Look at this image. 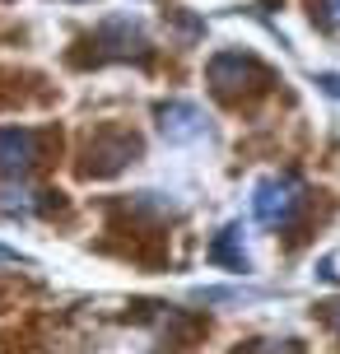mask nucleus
<instances>
[{"label":"nucleus","mask_w":340,"mask_h":354,"mask_svg":"<svg viewBox=\"0 0 340 354\" xmlns=\"http://www.w3.org/2000/svg\"><path fill=\"white\" fill-rule=\"evenodd\" d=\"M238 238H243V229H238V224H229V229L219 233V243L210 248V261L229 266V270H247V252L238 248Z\"/></svg>","instance_id":"nucleus-7"},{"label":"nucleus","mask_w":340,"mask_h":354,"mask_svg":"<svg viewBox=\"0 0 340 354\" xmlns=\"http://www.w3.org/2000/svg\"><path fill=\"white\" fill-rule=\"evenodd\" d=\"M299 205H303V182L294 173L266 177V182H256V192H252V214H256V224H266V229L289 224V219L299 214Z\"/></svg>","instance_id":"nucleus-3"},{"label":"nucleus","mask_w":340,"mask_h":354,"mask_svg":"<svg viewBox=\"0 0 340 354\" xmlns=\"http://www.w3.org/2000/svg\"><path fill=\"white\" fill-rule=\"evenodd\" d=\"M0 261H23V257H19L15 248H0Z\"/></svg>","instance_id":"nucleus-12"},{"label":"nucleus","mask_w":340,"mask_h":354,"mask_svg":"<svg viewBox=\"0 0 340 354\" xmlns=\"http://www.w3.org/2000/svg\"><path fill=\"white\" fill-rule=\"evenodd\" d=\"M317 317H322L326 326H331V331L340 336V299H326V303H317Z\"/></svg>","instance_id":"nucleus-9"},{"label":"nucleus","mask_w":340,"mask_h":354,"mask_svg":"<svg viewBox=\"0 0 340 354\" xmlns=\"http://www.w3.org/2000/svg\"><path fill=\"white\" fill-rule=\"evenodd\" d=\"M205 75H210V88H215L224 103H243V98H252V93L270 88V71L256 61V56H247V52H219V56H210Z\"/></svg>","instance_id":"nucleus-2"},{"label":"nucleus","mask_w":340,"mask_h":354,"mask_svg":"<svg viewBox=\"0 0 340 354\" xmlns=\"http://www.w3.org/2000/svg\"><path fill=\"white\" fill-rule=\"evenodd\" d=\"M37 159H42V136L37 131H19V126L0 131V173L5 177L33 173Z\"/></svg>","instance_id":"nucleus-4"},{"label":"nucleus","mask_w":340,"mask_h":354,"mask_svg":"<svg viewBox=\"0 0 340 354\" xmlns=\"http://www.w3.org/2000/svg\"><path fill=\"white\" fill-rule=\"evenodd\" d=\"M317 19H322V28L336 33L340 28V0H322V5H317Z\"/></svg>","instance_id":"nucleus-8"},{"label":"nucleus","mask_w":340,"mask_h":354,"mask_svg":"<svg viewBox=\"0 0 340 354\" xmlns=\"http://www.w3.org/2000/svg\"><path fill=\"white\" fill-rule=\"evenodd\" d=\"M144 154L140 136L131 126H98L84 140V159H79V177H117L122 168Z\"/></svg>","instance_id":"nucleus-1"},{"label":"nucleus","mask_w":340,"mask_h":354,"mask_svg":"<svg viewBox=\"0 0 340 354\" xmlns=\"http://www.w3.org/2000/svg\"><path fill=\"white\" fill-rule=\"evenodd\" d=\"M159 131L168 140H200L210 126H205V112H200L196 103L173 98V103H159Z\"/></svg>","instance_id":"nucleus-6"},{"label":"nucleus","mask_w":340,"mask_h":354,"mask_svg":"<svg viewBox=\"0 0 340 354\" xmlns=\"http://www.w3.org/2000/svg\"><path fill=\"white\" fill-rule=\"evenodd\" d=\"M317 84H322L326 93H336V98H340V75H317Z\"/></svg>","instance_id":"nucleus-10"},{"label":"nucleus","mask_w":340,"mask_h":354,"mask_svg":"<svg viewBox=\"0 0 340 354\" xmlns=\"http://www.w3.org/2000/svg\"><path fill=\"white\" fill-rule=\"evenodd\" d=\"M275 354H303V350H299V340H285V345H280Z\"/></svg>","instance_id":"nucleus-11"},{"label":"nucleus","mask_w":340,"mask_h":354,"mask_svg":"<svg viewBox=\"0 0 340 354\" xmlns=\"http://www.w3.org/2000/svg\"><path fill=\"white\" fill-rule=\"evenodd\" d=\"M93 47H103L98 61H103V56H144L149 52L140 24H131V19H108V24L93 33Z\"/></svg>","instance_id":"nucleus-5"}]
</instances>
